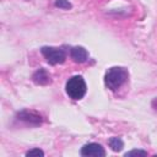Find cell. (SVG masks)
<instances>
[{"mask_svg":"<svg viewBox=\"0 0 157 157\" xmlns=\"http://www.w3.org/2000/svg\"><path fill=\"white\" fill-rule=\"evenodd\" d=\"M129 78V72L125 67L113 66L108 69L104 76V83L110 91L119 90Z\"/></svg>","mask_w":157,"mask_h":157,"instance_id":"1","label":"cell"},{"mask_svg":"<svg viewBox=\"0 0 157 157\" xmlns=\"http://www.w3.org/2000/svg\"><path fill=\"white\" fill-rule=\"evenodd\" d=\"M65 90L70 98L77 101V99L83 98V96L86 94V91H87V86H86L83 77L80 75H76L67 80Z\"/></svg>","mask_w":157,"mask_h":157,"instance_id":"2","label":"cell"},{"mask_svg":"<svg viewBox=\"0 0 157 157\" xmlns=\"http://www.w3.org/2000/svg\"><path fill=\"white\" fill-rule=\"evenodd\" d=\"M43 56L45 58V60L52 64V65H56V64H63L66 59V53L64 49L61 48H56V47H43L40 49Z\"/></svg>","mask_w":157,"mask_h":157,"instance_id":"3","label":"cell"},{"mask_svg":"<svg viewBox=\"0 0 157 157\" xmlns=\"http://www.w3.org/2000/svg\"><path fill=\"white\" fill-rule=\"evenodd\" d=\"M81 155L85 157H104L105 156V151L104 148L96 142H90L86 144L85 146H82L81 148Z\"/></svg>","mask_w":157,"mask_h":157,"instance_id":"4","label":"cell"},{"mask_svg":"<svg viewBox=\"0 0 157 157\" xmlns=\"http://www.w3.org/2000/svg\"><path fill=\"white\" fill-rule=\"evenodd\" d=\"M17 119L25 121L26 124L29 125H39L42 123V118L40 115H38L34 112H28V110H22L17 114Z\"/></svg>","mask_w":157,"mask_h":157,"instance_id":"5","label":"cell"},{"mask_svg":"<svg viewBox=\"0 0 157 157\" xmlns=\"http://www.w3.org/2000/svg\"><path fill=\"white\" fill-rule=\"evenodd\" d=\"M70 56H71V59L75 63L82 64V63H85L87 60L88 53H87V50L83 47H74L70 50Z\"/></svg>","mask_w":157,"mask_h":157,"instance_id":"6","label":"cell"},{"mask_svg":"<svg viewBox=\"0 0 157 157\" xmlns=\"http://www.w3.org/2000/svg\"><path fill=\"white\" fill-rule=\"evenodd\" d=\"M32 80H33V82L37 83V85H48V83H50V81H52L50 75L48 74V71H47L45 69H39V70H37V71L33 74Z\"/></svg>","mask_w":157,"mask_h":157,"instance_id":"7","label":"cell"},{"mask_svg":"<svg viewBox=\"0 0 157 157\" xmlns=\"http://www.w3.org/2000/svg\"><path fill=\"white\" fill-rule=\"evenodd\" d=\"M108 145L114 152H119L124 147V142H123V140L120 137H110L108 140Z\"/></svg>","mask_w":157,"mask_h":157,"instance_id":"8","label":"cell"},{"mask_svg":"<svg viewBox=\"0 0 157 157\" xmlns=\"http://www.w3.org/2000/svg\"><path fill=\"white\" fill-rule=\"evenodd\" d=\"M54 5H55L56 7H59V9H64V10H69V9L72 7V5H71L67 0H55Z\"/></svg>","mask_w":157,"mask_h":157,"instance_id":"9","label":"cell"},{"mask_svg":"<svg viewBox=\"0 0 157 157\" xmlns=\"http://www.w3.org/2000/svg\"><path fill=\"white\" fill-rule=\"evenodd\" d=\"M26 156H44V152L42 151V150H39V148H33V150H29L27 153H26Z\"/></svg>","mask_w":157,"mask_h":157,"instance_id":"10","label":"cell"},{"mask_svg":"<svg viewBox=\"0 0 157 157\" xmlns=\"http://www.w3.org/2000/svg\"><path fill=\"white\" fill-rule=\"evenodd\" d=\"M136 155H137V156H139V155H141V156H146L147 152H146V151H141V150H132V151L125 153L126 157H128V156H136Z\"/></svg>","mask_w":157,"mask_h":157,"instance_id":"11","label":"cell"}]
</instances>
